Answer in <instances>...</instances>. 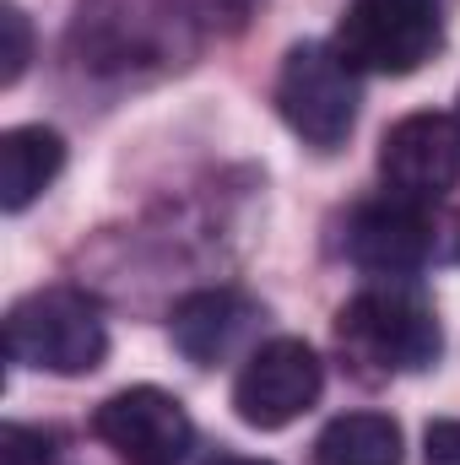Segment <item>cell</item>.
<instances>
[{"label":"cell","mask_w":460,"mask_h":465,"mask_svg":"<svg viewBox=\"0 0 460 465\" xmlns=\"http://www.w3.org/2000/svg\"><path fill=\"white\" fill-rule=\"evenodd\" d=\"M320 390H325L320 351L298 336H276L244 357V368L233 379V411H238V422L276 433V428L298 422L320 401Z\"/></svg>","instance_id":"cell-6"},{"label":"cell","mask_w":460,"mask_h":465,"mask_svg":"<svg viewBox=\"0 0 460 465\" xmlns=\"http://www.w3.org/2000/svg\"><path fill=\"white\" fill-rule=\"evenodd\" d=\"M93 433L125 465H179L195 444L190 411L157 384H130L93 411Z\"/></svg>","instance_id":"cell-7"},{"label":"cell","mask_w":460,"mask_h":465,"mask_svg":"<svg viewBox=\"0 0 460 465\" xmlns=\"http://www.w3.org/2000/svg\"><path fill=\"white\" fill-rule=\"evenodd\" d=\"M423 465H460V417L428 422V433H423Z\"/></svg>","instance_id":"cell-14"},{"label":"cell","mask_w":460,"mask_h":465,"mask_svg":"<svg viewBox=\"0 0 460 465\" xmlns=\"http://www.w3.org/2000/svg\"><path fill=\"white\" fill-rule=\"evenodd\" d=\"M65 168V135L49 124H16L0 135V206L27 212Z\"/></svg>","instance_id":"cell-10"},{"label":"cell","mask_w":460,"mask_h":465,"mask_svg":"<svg viewBox=\"0 0 460 465\" xmlns=\"http://www.w3.org/2000/svg\"><path fill=\"white\" fill-rule=\"evenodd\" d=\"M434 5H450V0H434Z\"/></svg>","instance_id":"cell-16"},{"label":"cell","mask_w":460,"mask_h":465,"mask_svg":"<svg viewBox=\"0 0 460 465\" xmlns=\"http://www.w3.org/2000/svg\"><path fill=\"white\" fill-rule=\"evenodd\" d=\"M379 173L395 195L445 201L460 190V114H406L379 141Z\"/></svg>","instance_id":"cell-8"},{"label":"cell","mask_w":460,"mask_h":465,"mask_svg":"<svg viewBox=\"0 0 460 465\" xmlns=\"http://www.w3.org/2000/svg\"><path fill=\"white\" fill-rule=\"evenodd\" d=\"M49 460H55L49 433L22 428V422H5L0 428V465H49Z\"/></svg>","instance_id":"cell-13"},{"label":"cell","mask_w":460,"mask_h":465,"mask_svg":"<svg viewBox=\"0 0 460 465\" xmlns=\"http://www.w3.org/2000/svg\"><path fill=\"white\" fill-rule=\"evenodd\" d=\"M336 336L374 373H423L439 362V347H445L434 303L401 282H385V287L346 298L336 314Z\"/></svg>","instance_id":"cell-3"},{"label":"cell","mask_w":460,"mask_h":465,"mask_svg":"<svg viewBox=\"0 0 460 465\" xmlns=\"http://www.w3.org/2000/svg\"><path fill=\"white\" fill-rule=\"evenodd\" d=\"M5 351H11V362L60 373V379H82V373L104 368L109 325H104L98 298H87L76 287H44V292L16 298L5 314Z\"/></svg>","instance_id":"cell-1"},{"label":"cell","mask_w":460,"mask_h":465,"mask_svg":"<svg viewBox=\"0 0 460 465\" xmlns=\"http://www.w3.org/2000/svg\"><path fill=\"white\" fill-rule=\"evenodd\" d=\"M315 465H401V428L385 411H346L315 439Z\"/></svg>","instance_id":"cell-11"},{"label":"cell","mask_w":460,"mask_h":465,"mask_svg":"<svg viewBox=\"0 0 460 465\" xmlns=\"http://www.w3.org/2000/svg\"><path fill=\"white\" fill-rule=\"evenodd\" d=\"M276 109L298 141L331 152L357 124V71L336 44H293L276 76Z\"/></svg>","instance_id":"cell-4"},{"label":"cell","mask_w":460,"mask_h":465,"mask_svg":"<svg viewBox=\"0 0 460 465\" xmlns=\"http://www.w3.org/2000/svg\"><path fill=\"white\" fill-rule=\"evenodd\" d=\"M445 38V5L434 0H352L336 27V49L352 71L368 76H412L434 60Z\"/></svg>","instance_id":"cell-5"},{"label":"cell","mask_w":460,"mask_h":465,"mask_svg":"<svg viewBox=\"0 0 460 465\" xmlns=\"http://www.w3.org/2000/svg\"><path fill=\"white\" fill-rule=\"evenodd\" d=\"M0 33H5V49H0V82L5 87H16L22 82V71H27V60H33V33H27V16L16 11V5H5L0 11Z\"/></svg>","instance_id":"cell-12"},{"label":"cell","mask_w":460,"mask_h":465,"mask_svg":"<svg viewBox=\"0 0 460 465\" xmlns=\"http://www.w3.org/2000/svg\"><path fill=\"white\" fill-rule=\"evenodd\" d=\"M346 260L368 276H417L439 260H460V212H445L439 201L385 195L352 212L346 223Z\"/></svg>","instance_id":"cell-2"},{"label":"cell","mask_w":460,"mask_h":465,"mask_svg":"<svg viewBox=\"0 0 460 465\" xmlns=\"http://www.w3.org/2000/svg\"><path fill=\"white\" fill-rule=\"evenodd\" d=\"M260 309L233 292V287H206V292H190L174 303L168 314V331H174V347L185 351L190 362H223L244 347V336L255 331Z\"/></svg>","instance_id":"cell-9"},{"label":"cell","mask_w":460,"mask_h":465,"mask_svg":"<svg viewBox=\"0 0 460 465\" xmlns=\"http://www.w3.org/2000/svg\"><path fill=\"white\" fill-rule=\"evenodd\" d=\"M217 465H271V460H249V455H223Z\"/></svg>","instance_id":"cell-15"}]
</instances>
